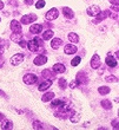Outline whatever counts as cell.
I'll return each instance as SVG.
<instances>
[{"label":"cell","mask_w":119,"mask_h":130,"mask_svg":"<svg viewBox=\"0 0 119 130\" xmlns=\"http://www.w3.org/2000/svg\"><path fill=\"white\" fill-rule=\"evenodd\" d=\"M67 38H68V40L72 41V43H78V41H79V36L77 33H73V32L68 33Z\"/></svg>","instance_id":"21"},{"label":"cell","mask_w":119,"mask_h":130,"mask_svg":"<svg viewBox=\"0 0 119 130\" xmlns=\"http://www.w3.org/2000/svg\"><path fill=\"white\" fill-rule=\"evenodd\" d=\"M45 1L44 0H39V1H37V3H35V7H37V8H43V7L45 6Z\"/></svg>","instance_id":"32"},{"label":"cell","mask_w":119,"mask_h":130,"mask_svg":"<svg viewBox=\"0 0 119 130\" xmlns=\"http://www.w3.org/2000/svg\"><path fill=\"white\" fill-rule=\"evenodd\" d=\"M19 44L21 45V46H23V47H26V43H25V41H19Z\"/></svg>","instance_id":"40"},{"label":"cell","mask_w":119,"mask_h":130,"mask_svg":"<svg viewBox=\"0 0 119 130\" xmlns=\"http://www.w3.org/2000/svg\"><path fill=\"white\" fill-rule=\"evenodd\" d=\"M86 12H87V14L91 15V17H95V15L100 12V7L97 6V5H92V6H90L89 8L86 10Z\"/></svg>","instance_id":"7"},{"label":"cell","mask_w":119,"mask_h":130,"mask_svg":"<svg viewBox=\"0 0 119 130\" xmlns=\"http://www.w3.org/2000/svg\"><path fill=\"white\" fill-rule=\"evenodd\" d=\"M102 106L103 108H105V109H107V110H110L111 108H112V104H111V102L107 101V99H103L102 101Z\"/></svg>","instance_id":"27"},{"label":"cell","mask_w":119,"mask_h":130,"mask_svg":"<svg viewBox=\"0 0 119 130\" xmlns=\"http://www.w3.org/2000/svg\"><path fill=\"white\" fill-rule=\"evenodd\" d=\"M79 120H80V115H78V113H74V112L71 115V122H72V123H77Z\"/></svg>","instance_id":"29"},{"label":"cell","mask_w":119,"mask_h":130,"mask_svg":"<svg viewBox=\"0 0 119 130\" xmlns=\"http://www.w3.org/2000/svg\"><path fill=\"white\" fill-rule=\"evenodd\" d=\"M111 10H113V11H116V12H118V5H116V6H112V7H111Z\"/></svg>","instance_id":"38"},{"label":"cell","mask_w":119,"mask_h":130,"mask_svg":"<svg viewBox=\"0 0 119 130\" xmlns=\"http://www.w3.org/2000/svg\"><path fill=\"white\" fill-rule=\"evenodd\" d=\"M63 13H64V15L67 19H72V18L74 17V12L71 10V8H68V7H64L63 8Z\"/></svg>","instance_id":"17"},{"label":"cell","mask_w":119,"mask_h":130,"mask_svg":"<svg viewBox=\"0 0 119 130\" xmlns=\"http://www.w3.org/2000/svg\"><path fill=\"white\" fill-rule=\"evenodd\" d=\"M3 52H4V48H3V46L0 45V55H3Z\"/></svg>","instance_id":"43"},{"label":"cell","mask_w":119,"mask_h":130,"mask_svg":"<svg viewBox=\"0 0 119 130\" xmlns=\"http://www.w3.org/2000/svg\"><path fill=\"white\" fill-rule=\"evenodd\" d=\"M41 45H43V40H41L39 37H35L33 38L32 40H30L27 43V46H28V50H31L32 52L34 51H38L39 47H40Z\"/></svg>","instance_id":"1"},{"label":"cell","mask_w":119,"mask_h":130,"mask_svg":"<svg viewBox=\"0 0 119 130\" xmlns=\"http://www.w3.org/2000/svg\"><path fill=\"white\" fill-rule=\"evenodd\" d=\"M105 63H106V65H109L110 68H116L117 65H118V63H117V60L114 59V57H111V56H109V57L105 59Z\"/></svg>","instance_id":"14"},{"label":"cell","mask_w":119,"mask_h":130,"mask_svg":"<svg viewBox=\"0 0 119 130\" xmlns=\"http://www.w3.org/2000/svg\"><path fill=\"white\" fill-rule=\"evenodd\" d=\"M11 30L13 32H21V24L18 20L11 21Z\"/></svg>","instance_id":"9"},{"label":"cell","mask_w":119,"mask_h":130,"mask_svg":"<svg viewBox=\"0 0 119 130\" xmlns=\"http://www.w3.org/2000/svg\"><path fill=\"white\" fill-rule=\"evenodd\" d=\"M3 8H4V3L0 0V10H3Z\"/></svg>","instance_id":"42"},{"label":"cell","mask_w":119,"mask_h":130,"mask_svg":"<svg viewBox=\"0 0 119 130\" xmlns=\"http://www.w3.org/2000/svg\"><path fill=\"white\" fill-rule=\"evenodd\" d=\"M32 127H33V129H41V128H43L41 127V123L40 122H38V121H34Z\"/></svg>","instance_id":"33"},{"label":"cell","mask_w":119,"mask_h":130,"mask_svg":"<svg viewBox=\"0 0 119 130\" xmlns=\"http://www.w3.org/2000/svg\"><path fill=\"white\" fill-rule=\"evenodd\" d=\"M4 118H5V115H4V113H1V112H0V122H1V121H3Z\"/></svg>","instance_id":"41"},{"label":"cell","mask_w":119,"mask_h":130,"mask_svg":"<svg viewBox=\"0 0 119 130\" xmlns=\"http://www.w3.org/2000/svg\"><path fill=\"white\" fill-rule=\"evenodd\" d=\"M52 37H53V31H51V30L44 32V34H43V39H44V40H48V39H51Z\"/></svg>","instance_id":"26"},{"label":"cell","mask_w":119,"mask_h":130,"mask_svg":"<svg viewBox=\"0 0 119 130\" xmlns=\"http://www.w3.org/2000/svg\"><path fill=\"white\" fill-rule=\"evenodd\" d=\"M0 96H1V97H4V98H6V93H5V92H4V91H3V90H0Z\"/></svg>","instance_id":"37"},{"label":"cell","mask_w":119,"mask_h":130,"mask_svg":"<svg viewBox=\"0 0 119 130\" xmlns=\"http://www.w3.org/2000/svg\"><path fill=\"white\" fill-rule=\"evenodd\" d=\"M105 80L106 82H117L118 78L116 76H107V77H105Z\"/></svg>","instance_id":"31"},{"label":"cell","mask_w":119,"mask_h":130,"mask_svg":"<svg viewBox=\"0 0 119 130\" xmlns=\"http://www.w3.org/2000/svg\"><path fill=\"white\" fill-rule=\"evenodd\" d=\"M80 60H82V58H80V57H75V58L72 59L71 65H72V66H77V65L80 63Z\"/></svg>","instance_id":"30"},{"label":"cell","mask_w":119,"mask_h":130,"mask_svg":"<svg viewBox=\"0 0 119 130\" xmlns=\"http://www.w3.org/2000/svg\"><path fill=\"white\" fill-rule=\"evenodd\" d=\"M25 56L23 53H17V55H14L12 58H11V64L13 65V66H17V65H20L24 60Z\"/></svg>","instance_id":"2"},{"label":"cell","mask_w":119,"mask_h":130,"mask_svg":"<svg viewBox=\"0 0 119 130\" xmlns=\"http://www.w3.org/2000/svg\"><path fill=\"white\" fill-rule=\"evenodd\" d=\"M53 98H54V93L53 92H47L41 97V101H43V102H48V101H52Z\"/></svg>","instance_id":"23"},{"label":"cell","mask_w":119,"mask_h":130,"mask_svg":"<svg viewBox=\"0 0 119 130\" xmlns=\"http://www.w3.org/2000/svg\"><path fill=\"white\" fill-rule=\"evenodd\" d=\"M41 30H43V25H39V24H34L30 27V32L31 33H34V34L40 33Z\"/></svg>","instance_id":"15"},{"label":"cell","mask_w":119,"mask_h":130,"mask_svg":"<svg viewBox=\"0 0 119 130\" xmlns=\"http://www.w3.org/2000/svg\"><path fill=\"white\" fill-rule=\"evenodd\" d=\"M47 63V57L43 55H39L38 57L34 58V64L35 65H44Z\"/></svg>","instance_id":"8"},{"label":"cell","mask_w":119,"mask_h":130,"mask_svg":"<svg viewBox=\"0 0 119 130\" xmlns=\"http://www.w3.org/2000/svg\"><path fill=\"white\" fill-rule=\"evenodd\" d=\"M43 77L46 79H52L54 77V75H53L50 70H44V71H43Z\"/></svg>","instance_id":"25"},{"label":"cell","mask_w":119,"mask_h":130,"mask_svg":"<svg viewBox=\"0 0 119 130\" xmlns=\"http://www.w3.org/2000/svg\"><path fill=\"white\" fill-rule=\"evenodd\" d=\"M110 88L109 86H99L98 89V92L100 93V95H107V93H110Z\"/></svg>","instance_id":"24"},{"label":"cell","mask_w":119,"mask_h":130,"mask_svg":"<svg viewBox=\"0 0 119 130\" xmlns=\"http://www.w3.org/2000/svg\"><path fill=\"white\" fill-rule=\"evenodd\" d=\"M85 77H86V76H85V73H84V72H79L78 75H77V79H75V80L78 82L79 85H80V84H85V83L87 82V79H86Z\"/></svg>","instance_id":"18"},{"label":"cell","mask_w":119,"mask_h":130,"mask_svg":"<svg viewBox=\"0 0 119 130\" xmlns=\"http://www.w3.org/2000/svg\"><path fill=\"white\" fill-rule=\"evenodd\" d=\"M58 15H59V11L57 10V8H51V10L48 11L47 13H46V19L47 20H54V19H57L58 18Z\"/></svg>","instance_id":"6"},{"label":"cell","mask_w":119,"mask_h":130,"mask_svg":"<svg viewBox=\"0 0 119 130\" xmlns=\"http://www.w3.org/2000/svg\"><path fill=\"white\" fill-rule=\"evenodd\" d=\"M91 66L93 69H98L100 66V59H99V56L98 55H94L92 57L91 59Z\"/></svg>","instance_id":"12"},{"label":"cell","mask_w":119,"mask_h":130,"mask_svg":"<svg viewBox=\"0 0 119 130\" xmlns=\"http://www.w3.org/2000/svg\"><path fill=\"white\" fill-rule=\"evenodd\" d=\"M24 82L26 83V84H28V85H32V84H34V83L38 82V77L34 73H27V75L24 76Z\"/></svg>","instance_id":"4"},{"label":"cell","mask_w":119,"mask_h":130,"mask_svg":"<svg viewBox=\"0 0 119 130\" xmlns=\"http://www.w3.org/2000/svg\"><path fill=\"white\" fill-rule=\"evenodd\" d=\"M25 4H26V5H33V0H25Z\"/></svg>","instance_id":"36"},{"label":"cell","mask_w":119,"mask_h":130,"mask_svg":"<svg viewBox=\"0 0 119 130\" xmlns=\"http://www.w3.org/2000/svg\"><path fill=\"white\" fill-rule=\"evenodd\" d=\"M65 103H64V101H63V99H54V101H53V102L51 103V106L52 108H60V106H63L64 105Z\"/></svg>","instance_id":"22"},{"label":"cell","mask_w":119,"mask_h":130,"mask_svg":"<svg viewBox=\"0 0 119 130\" xmlns=\"http://www.w3.org/2000/svg\"><path fill=\"white\" fill-rule=\"evenodd\" d=\"M61 44H63V40H61L60 38H54V39H52V41H51V47L58 48Z\"/></svg>","instance_id":"19"},{"label":"cell","mask_w":119,"mask_h":130,"mask_svg":"<svg viewBox=\"0 0 119 130\" xmlns=\"http://www.w3.org/2000/svg\"><path fill=\"white\" fill-rule=\"evenodd\" d=\"M112 127L116 128V129H118V118H116V121H113L112 122Z\"/></svg>","instance_id":"35"},{"label":"cell","mask_w":119,"mask_h":130,"mask_svg":"<svg viewBox=\"0 0 119 130\" xmlns=\"http://www.w3.org/2000/svg\"><path fill=\"white\" fill-rule=\"evenodd\" d=\"M53 71H54L55 73H64V72L66 71V68H65L63 64L58 63V64L53 65Z\"/></svg>","instance_id":"13"},{"label":"cell","mask_w":119,"mask_h":130,"mask_svg":"<svg viewBox=\"0 0 119 130\" xmlns=\"http://www.w3.org/2000/svg\"><path fill=\"white\" fill-rule=\"evenodd\" d=\"M4 65V59H0V68Z\"/></svg>","instance_id":"44"},{"label":"cell","mask_w":119,"mask_h":130,"mask_svg":"<svg viewBox=\"0 0 119 130\" xmlns=\"http://www.w3.org/2000/svg\"><path fill=\"white\" fill-rule=\"evenodd\" d=\"M58 83H59V86H60V89H65V88L67 86V82H66V79H65V78H59Z\"/></svg>","instance_id":"28"},{"label":"cell","mask_w":119,"mask_h":130,"mask_svg":"<svg viewBox=\"0 0 119 130\" xmlns=\"http://www.w3.org/2000/svg\"><path fill=\"white\" fill-rule=\"evenodd\" d=\"M0 123H1L0 124V128H1V129H12V128H13V123L8 120H5V118H4L3 122H0Z\"/></svg>","instance_id":"16"},{"label":"cell","mask_w":119,"mask_h":130,"mask_svg":"<svg viewBox=\"0 0 119 130\" xmlns=\"http://www.w3.org/2000/svg\"><path fill=\"white\" fill-rule=\"evenodd\" d=\"M79 84H78V82H77V80H73V82H71L70 83V88H71V89H74L75 86H78Z\"/></svg>","instance_id":"34"},{"label":"cell","mask_w":119,"mask_h":130,"mask_svg":"<svg viewBox=\"0 0 119 130\" xmlns=\"http://www.w3.org/2000/svg\"><path fill=\"white\" fill-rule=\"evenodd\" d=\"M109 1L111 4H113V5H114V4H116V5H118V0H109Z\"/></svg>","instance_id":"39"},{"label":"cell","mask_w":119,"mask_h":130,"mask_svg":"<svg viewBox=\"0 0 119 130\" xmlns=\"http://www.w3.org/2000/svg\"><path fill=\"white\" fill-rule=\"evenodd\" d=\"M77 46H74V45H72V44H67L66 46H65V53L66 55H73V53H75L77 52Z\"/></svg>","instance_id":"10"},{"label":"cell","mask_w":119,"mask_h":130,"mask_svg":"<svg viewBox=\"0 0 119 130\" xmlns=\"http://www.w3.org/2000/svg\"><path fill=\"white\" fill-rule=\"evenodd\" d=\"M51 85H52V80L51 79H46L44 83H41L40 85L38 86V89H39V91H45V90H47Z\"/></svg>","instance_id":"11"},{"label":"cell","mask_w":119,"mask_h":130,"mask_svg":"<svg viewBox=\"0 0 119 130\" xmlns=\"http://www.w3.org/2000/svg\"><path fill=\"white\" fill-rule=\"evenodd\" d=\"M11 40L14 43H19L21 40V32H13L11 36Z\"/></svg>","instance_id":"20"},{"label":"cell","mask_w":119,"mask_h":130,"mask_svg":"<svg viewBox=\"0 0 119 130\" xmlns=\"http://www.w3.org/2000/svg\"><path fill=\"white\" fill-rule=\"evenodd\" d=\"M110 14H111V12H110V11H100V12H99V13L95 15V19L93 20V23L98 24V23H100L102 20L106 19V18L109 17Z\"/></svg>","instance_id":"3"},{"label":"cell","mask_w":119,"mask_h":130,"mask_svg":"<svg viewBox=\"0 0 119 130\" xmlns=\"http://www.w3.org/2000/svg\"><path fill=\"white\" fill-rule=\"evenodd\" d=\"M0 20H1V19H0Z\"/></svg>","instance_id":"45"},{"label":"cell","mask_w":119,"mask_h":130,"mask_svg":"<svg viewBox=\"0 0 119 130\" xmlns=\"http://www.w3.org/2000/svg\"><path fill=\"white\" fill-rule=\"evenodd\" d=\"M35 20H37V15H35V14H27V15H23V17H21L20 23L21 24H25V25H28Z\"/></svg>","instance_id":"5"}]
</instances>
